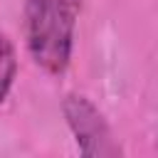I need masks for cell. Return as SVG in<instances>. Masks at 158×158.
Instances as JSON below:
<instances>
[{
	"mask_svg": "<svg viewBox=\"0 0 158 158\" xmlns=\"http://www.w3.org/2000/svg\"><path fill=\"white\" fill-rule=\"evenodd\" d=\"M64 121L77 141V148L86 158H114L121 153V146L114 141V133L96 109V104L84 94H67L62 101Z\"/></svg>",
	"mask_w": 158,
	"mask_h": 158,
	"instance_id": "7a4b0ae2",
	"label": "cell"
},
{
	"mask_svg": "<svg viewBox=\"0 0 158 158\" xmlns=\"http://www.w3.org/2000/svg\"><path fill=\"white\" fill-rule=\"evenodd\" d=\"M64 2H67V5L72 7V10H77V12L81 10V0H64Z\"/></svg>",
	"mask_w": 158,
	"mask_h": 158,
	"instance_id": "277c9868",
	"label": "cell"
},
{
	"mask_svg": "<svg viewBox=\"0 0 158 158\" xmlns=\"http://www.w3.org/2000/svg\"><path fill=\"white\" fill-rule=\"evenodd\" d=\"M17 77V54L12 40L0 30V104L7 99Z\"/></svg>",
	"mask_w": 158,
	"mask_h": 158,
	"instance_id": "3957f363",
	"label": "cell"
},
{
	"mask_svg": "<svg viewBox=\"0 0 158 158\" xmlns=\"http://www.w3.org/2000/svg\"><path fill=\"white\" fill-rule=\"evenodd\" d=\"M77 10L64 0H25L27 52L47 74H64L74 52Z\"/></svg>",
	"mask_w": 158,
	"mask_h": 158,
	"instance_id": "6da1fadb",
	"label": "cell"
}]
</instances>
